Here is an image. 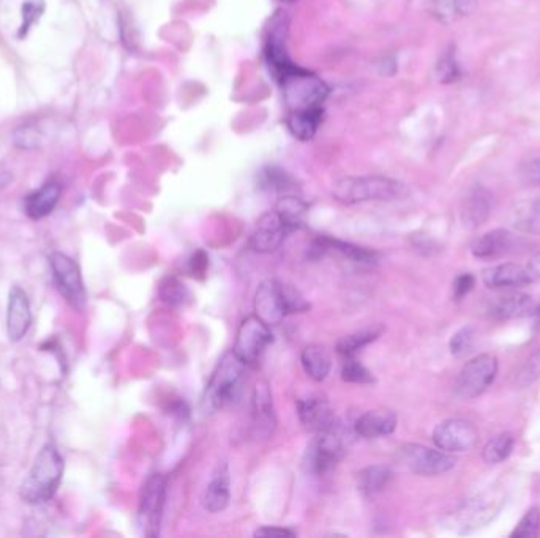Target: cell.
I'll list each match as a JSON object with an SVG mask.
<instances>
[{"instance_id": "cell-23", "label": "cell", "mask_w": 540, "mask_h": 538, "mask_svg": "<svg viewBox=\"0 0 540 538\" xmlns=\"http://www.w3.org/2000/svg\"><path fill=\"white\" fill-rule=\"evenodd\" d=\"M229 470L226 464L218 466L210 478L208 485V490L204 494V509L210 513H218L223 511L229 505L231 501V493H229Z\"/></svg>"}, {"instance_id": "cell-13", "label": "cell", "mask_w": 540, "mask_h": 538, "mask_svg": "<svg viewBox=\"0 0 540 538\" xmlns=\"http://www.w3.org/2000/svg\"><path fill=\"white\" fill-rule=\"evenodd\" d=\"M255 311L258 318L269 325H277L283 321L288 313L284 308L283 296L280 281L267 280L258 288L255 296Z\"/></svg>"}, {"instance_id": "cell-38", "label": "cell", "mask_w": 540, "mask_h": 538, "mask_svg": "<svg viewBox=\"0 0 540 538\" xmlns=\"http://www.w3.org/2000/svg\"><path fill=\"white\" fill-rule=\"evenodd\" d=\"M472 345H474V330L472 327H463L450 339V352L454 357L462 359L466 354H470Z\"/></svg>"}, {"instance_id": "cell-32", "label": "cell", "mask_w": 540, "mask_h": 538, "mask_svg": "<svg viewBox=\"0 0 540 538\" xmlns=\"http://www.w3.org/2000/svg\"><path fill=\"white\" fill-rule=\"evenodd\" d=\"M159 296L161 302H165L168 306H184L190 302V290L187 286L182 283L177 278H165L159 288Z\"/></svg>"}, {"instance_id": "cell-6", "label": "cell", "mask_w": 540, "mask_h": 538, "mask_svg": "<svg viewBox=\"0 0 540 538\" xmlns=\"http://www.w3.org/2000/svg\"><path fill=\"white\" fill-rule=\"evenodd\" d=\"M49 265L57 289L62 294L65 302L71 308L83 311L87 305V292L78 264L63 253H53L49 256Z\"/></svg>"}, {"instance_id": "cell-16", "label": "cell", "mask_w": 540, "mask_h": 538, "mask_svg": "<svg viewBox=\"0 0 540 538\" xmlns=\"http://www.w3.org/2000/svg\"><path fill=\"white\" fill-rule=\"evenodd\" d=\"M493 210V194L484 185H474L462 206V220L468 229H478L487 223Z\"/></svg>"}, {"instance_id": "cell-41", "label": "cell", "mask_w": 540, "mask_h": 538, "mask_svg": "<svg viewBox=\"0 0 540 538\" xmlns=\"http://www.w3.org/2000/svg\"><path fill=\"white\" fill-rule=\"evenodd\" d=\"M209 267V257L202 249L194 251L192 257L188 259V273L193 276V278H200L202 280L206 276Z\"/></svg>"}, {"instance_id": "cell-40", "label": "cell", "mask_w": 540, "mask_h": 538, "mask_svg": "<svg viewBox=\"0 0 540 538\" xmlns=\"http://www.w3.org/2000/svg\"><path fill=\"white\" fill-rule=\"evenodd\" d=\"M438 77L441 83H454L457 81L458 77H462V71L458 67L457 59L455 54L449 51L441 57V61L438 63Z\"/></svg>"}, {"instance_id": "cell-1", "label": "cell", "mask_w": 540, "mask_h": 538, "mask_svg": "<svg viewBox=\"0 0 540 538\" xmlns=\"http://www.w3.org/2000/svg\"><path fill=\"white\" fill-rule=\"evenodd\" d=\"M63 462L54 444H46L38 452L28 476L22 480L20 496L26 504H46L56 494L62 482Z\"/></svg>"}, {"instance_id": "cell-26", "label": "cell", "mask_w": 540, "mask_h": 538, "mask_svg": "<svg viewBox=\"0 0 540 538\" xmlns=\"http://www.w3.org/2000/svg\"><path fill=\"white\" fill-rule=\"evenodd\" d=\"M300 360H302L305 373L308 374V378H312L316 382L326 379L327 374L331 373V365H332L331 354L324 346H307L302 351Z\"/></svg>"}, {"instance_id": "cell-29", "label": "cell", "mask_w": 540, "mask_h": 538, "mask_svg": "<svg viewBox=\"0 0 540 538\" xmlns=\"http://www.w3.org/2000/svg\"><path fill=\"white\" fill-rule=\"evenodd\" d=\"M381 327H378V329H367V330H360L353 335L343 337L337 345V351L345 359H353L357 352L362 351L370 343H373L374 339L381 335Z\"/></svg>"}, {"instance_id": "cell-12", "label": "cell", "mask_w": 540, "mask_h": 538, "mask_svg": "<svg viewBox=\"0 0 540 538\" xmlns=\"http://www.w3.org/2000/svg\"><path fill=\"white\" fill-rule=\"evenodd\" d=\"M291 232L277 210L267 212L258 220L257 228L250 237V247L257 253H274Z\"/></svg>"}, {"instance_id": "cell-46", "label": "cell", "mask_w": 540, "mask_h": 538, "mask_svg": "<svg viewBox=\"0 0 540 538\" xmlns=\"http://www.w3.org/2000/svg\"><path fill=\"white\" fill-rule=\"evenodd\" d=\"M527 267L534 280H536V278H540V253L534 256L533 259L529 261Z\"/></svg>"}, {"instance_id": "cell-27", "label": "cell", "mask_w": 540, "mask_h": 538, "mask_svg": "<svg viewBox=\"0 0 540 538\" xmlns=\"http://www.w3.org/2000/svg\"><path fill=\"white\" fill-rule=\"evenodd\" d=\"M498 499L493 496H482L472 499L470 504L464 505L463 510L460 511V518L463 521V525H470L472 527H479L484 523H488L492 519L493 515H496L499 510Z\"/></svg>"}, {"instance_id": "cell-3", "label": "cell", "mask_w": 540, "mask_h": 538, "mask_svg": "<svg viewBox=\"0 0 540 538\" xmlns=\"http://www.w3.org/2000/svg\"><path fill=\"white\" fill-rule=\"evenodd\" d=\"M278 81L282 84L284 103L290 112L323 110V104L329 97L326 83L316 75L299 67L292 69Z\"/></svg>"}, {"instance_id": "cell-34", "label": "cell", "mask_w": 540, "mask_h": 538, "mask_svg": "<svg viewBox=\"0 0 540 538\" xmlns=\"http://www.w3.org/2000/svg\"><path fill=\"white\" fill-rule=\"evenodd\" d=\"M305 206L304 200H299L296 196H284L283 200L278 202L277 212L283 216L286 224L291 228V231L302 226V218H304Z\"/></svg>"}, {"instance_id": "cell-42", "label": "cell", "mask_w": 540, "mask_h": 538, "mask_svg": "<svg viewBox=\"0 0 540 538\" xmlns=\"http://www.w3.org/2000/svg\"><path fill=\"white\" fill-rule=\"evenodd\" d=\"M521 177L531 185H540V157L528 159L527 163L521 166Z\"/></svg>"}, {"instance_id": "cell-45", "label": "cell", "mask_w": 540, "mask_h": 538, "mask_svg": "<svg viewBox=\"0 0 540 538\" xmlns=\"http://www.w3.org/2000/svg\"><path fill=\"white\" fill-rule=\"evenodd\" d=\"M40 12H42V8H37V5H35V4H32V2H28V4H26V5L22 7V16H24V24H22L21 35L22 32L26 34V32H28L29 26H30V24H32V22L37 20V16H32V14H38L40 13Z\"/></svg>"}, {"instance_id": "cell-43", "label": "cell", "mask_w": 540, "mask_h": 538, "mask_svg": "<svg viewBox=\"0 0 540 538\" xmlns=\"http://www.w3.org/2000/svg\"><path fill=\"white\" fill-rule=\"evenodd\" d=\"M474 288V276L466 273V275L458 276L454 283V296L457 300L463 298L464 296H468Z\"/></svg>"}, {"instance_id": "cell-19", "label": "cell", "mask_w": 540, "mask_h": 538, "mask_svg": "<svg viewBox=\"0 0 540 538\" xmlns=\"http://www.w3.org/2000/svg\"><path fill=\"white\" fill-rule=\"evenodd\" d=\"M253 425L257 428L258 435H263L264 437L272 435V429L275 427L272 392L266 380L257 382L253 390Z\"/></svg>"}, {"instance_id": "cell-8", "label": "cell", "mask_w": 540, "mask_h": 538, "mask_svg": "<svg viewBox=\"0 0 540 538\" xmlns=\"http://www.w3.org/2000/svg\"><path fill=\"white\" fill-rule=\"evenodd\" d=\"M167 499V478L161 474H153L147 478L141 491L139 501V525L146 537H159L163 509Z\"/></svg>"}, {"instance_id": "cell-7", "label": "cell", "mask_w": 540, "mask_h": 538, "mask_svg": "<svg viewBox=\"0 0 540 538\" xmlns=\"http://www.w3.org/2000/svg\"><path fill=\"white\" fill-rule=\"evenodd\" d=\"M498 374V360L492 354H480L470 360L458 373L455 392L464 400H472L492 386Z\"/></svg>"}, {"instance_id": "cell-36", "label": "cell", "mask_w": 540, "mask_h": 538, "mask_svg": "<svg viewBox=\"0 0 540 538\" xmlns=\"http://www.w3.org/2000/svg\"><path fill=\"white\" fill-rule=\"evenodd\" d=\"M280 288H282L284 308H286V313H288V314L308 311L310 304L305 300L304 296H302L292 284L282 283V281H280Z\"/></svg>"}, {"instance_id": "cell-39", "label": "cell", "mask_w": 540, "mask_h": 538, "mask_svg": "<svg viewBox=\"0 0 540 538\" xmlns=\"http://www.w3.org/2000/svg\"><path fill=\"white\" fill-rule=\"evenodd\" d=\"M540 379V349L534 352L531 359H528L527 363L521 368L519 376H517V384L520 388H527L533 386L534 382Z\"/></svg>"}, {"instance_id": "cell-44", "label": "cell", "mask_w": 540, "mask_h": 538, "mask_svg": "<svg viewBox=\"0 0 540 538\" xmlns=\"http://www.w3.org/2000/svg\"><path fill=\"white\" fill-rule=\"evenodd\" d=\"M255 537H296V532L277 526H264L255 532Z\"/></svg>"}, {"instance_id": "cell-18", "label": "cell", "mask_w": 540, "mask_h": 538, "mask_svg": "<svg viewBox=\"0 0 540 538\" xmlns=\"http://www.w3.org/2000/svg\"><path fill=\"white\" fill-rule=\"evenodd\" d=\"M537 310L534 298L523 292H509L506 296L496 297L490 305V314L496 319H520L531 316Z\"/></svg>"}, {"instance_id": "cell-9", "label": "cell", "mask_w": 540, "mask_h": 538, "mask_svg": "<svg viewBox=\"0 0 540 538\" xmlns=\"http://www.w3.org/2000/svg\"><path fill=\"white\" fill-rule=\"evenodd\" d=\"M402 461L417 476L435 477L455 468L457 458L444 450L430 449L421 444H408L400 452Z\"/></svg>"}, {"instance_id": "cell-47", "label": "cell", "mask_w": 540, "mask_h": 538, "mask_svg": "<svg viewBox=\"0 0 540 538\" xmlns=\"http://www.w3.org/2000/svg\"><path fill=\"white\" fill-rule=\"evenodd\" d=\"M280 2H283V4H292V2H296V0H280Z\"/></svg>"}, {"instance_id": "cell-31", "label": "cell", "mask_w": 540, "mask_h": 538, "mask_svg": "<svg viewBox=\"0 0 540 538\" xmlns=\"http://www.w3.org/2000/svg\"><path fill=\"white\" fill-rule=\"evenodd\" d=\"M513 445H515V437L511 433H503L492 441L487 442V445L482 452V458L487 464H499L506 461L507 458L512 453Z\"/></svg>"}, {"instance_id": "cell-28", "label": "cell", "mask_w": 540, "mask_h": 538, "mask_svg": "<svg viewBox=\"0 0 540 538\" xmlns=\"http://www.w3.org/2000/svg\"><path fill=\"white\" fill-rule=\"evenodd\" d=\"M392 470L388 466H370L357 474V488L365 497L378 496L392 482Z\"/></svg>"}, {"instance_id": "cell-5", "label": "cell", "mask_w": 540, "mask_h": 538, "mask_svg": "<svg viewBox=\"0 0 540 538\" xmlns=\"http://www.w3.org/2000/svg\"><path fill=\"white\" fill-rule=\"evenodd\" d=\"M245 363L231 351L223 355L209 382L204 403L209 411H218L226 406L236 396L237 388L242 379Z\"/></svg>"}, {"instance_id": "cell-35", "label": "cell", "mask_w": 540, "mask_h": 538, "mask_svg": "<svg viewBox=\"0 0 540 538\" xmlns=\"http://www.w3.org/2000/svg\"><path fill=\"white\" fill-rule=\"evenodd\" d=\"M540 532V510L537 507H533L523 515L520 519L519 525L513 529L511 537L512 538H533L537 537Z\"/></svg>"}, {"instance_id": "cell-15", "label": "cell", "mask_w": 540, "mask_h": 538, "mask_svg": "<svg viewBox=\"0 0 540 538\" xmlns=\"http://www.w3.org/2000/svg\"><path fill=\"white\" fill-rule=\"evenodd\" d=\"M300 423L313 433L329 428L335 421L333 409L324 395L312 394L298 401Z\"/></svg>"}, {"instance_id": "cell-4", "label": "cell", "mask_w": 540, "mask_h": 538, "mask_svg": "<svg viewBox=\"0 0 540 538\" xmlns=\"http://www.w3.org/2000/svg\"><path fill=\"white\" fill-rule=\"evenodd\" d=\"M347 449V433L335 420L329 428L316 433V439L307 452V469L315 476H324L337 466Z\"/></svg>"}, {"instance_id": "cell-10", "label": "cell", "mask_w": 540, "mask_h": 538, "mask_svg": "<svg viewBox=\"0 0 540 538\" xmlns=\"http://www.w3.org/2000/svg\"><path fill=\"white\" fill-rule=\"evenodd\" d=\"M272 343V331L269 325L263 322L258 316L243 319L242 324L237 330L236 343L233 352L245 365L257 363L263 355L266 347Z\"/></svg>"}, {"instance_id": "cell-33", "label": "cell", "mask_w": 540, "mask_h": 538, "mask_svg": "<svg viewBox=\"0 0 540 538\" xmlns=\"http://www.w3.org/2000/svg\"><path fill=\"white\" fill-rule=\"evenodd\" d=\"M515 226L533 232V234H540V200H528L520 204L515 210Z\"/></svg>"}, {"instance_id": "cell-11", "label": "cell", "mask_w": 540, "mask_h": 538, "mask_svg": "<svg viewBox=\"0 0 540 538\" xmlns=\"http://www.w3.org/2000/svg\"><path fill=\"white\" fill-rule=\"evenodd\" d=\"M479 431L471 421L449 419L438 425L433 431V442L438 449L447 453H463L476 447Z\"/></svg>"}, {"instance_id": "cell-22", "label": "cell", "mask_w": 540, "mask_h": 538, "mask_svg": "<svg viewBox=\"0 0 540 538\" xmlns=\"http://www.w3.org/2000/svg\"><path fill=\"white\" fill-rule=\"evenodd\" d=\"M312 249L318 256L326 253V251H335V253H339V255L347 257L353 263L374 264L380 259V255L373 249L357 247V245L349 242H341V240L331 239V237H319L313 243Z\"/></svg>"}, {"instance_id": "cell-14", "label": "cell", "mask_w": 540, "mask_h": 538, "mask_svg": "<svg viewBox=\"0 0 540 538\" xmlns=\"http://www.w3.org/2000/svg\"><path fill=\"white\" fill-rule=\"evenodd\" d=\"M32 325V311L29 297L20 286H14L10 290L7 308L8 338L13 343L21 341L28 335Z\"/></svg>"}, {"instance_id": "cell-25", "label": "cell", "mask_w": 540, "mask_h": 538, "mask_svg": "<svg viewBox=\"0 0 540 538\" xmlns=\"http://www.w3.org/2000/svg\"><path fill=\"white\" fill-rule=\"evenodd\" d=\"M324 110H299L290 112L288 128L299 141H310L315 138L319 126L323 124Z\"/></svg>"}, {"instance_id": "cell-20", "label": "cell", "mask_w": 540, "mask_h": 538, "mask_svg": "<svg viewBox=\"0 0 540 538\" xmlns=\"http://www.w3.org/2000/svg\"><path fill=\"white\" fill-rule=\"evenodd\" d=\"M62 187L56 180H51L45 183L40 190L29 194L24 200V212L30 220H42L56 208L57 202L61 200Z\"/></svg>"}, {"instance_id": "cell-24", "label": "cell", "mask_w": 540, "mask_h": 538, "mask_svg": "<svg viewBox=\"0 0 540 538\" xmlns=\"http://www.w3.org/2000/svg\"><path fill=\"white\" fill-rule=\"evenodd\" d=\"M513 237L504 229H495L482 235L472 245V255L478 259H496L511 251Z\"/></svg>"}, {"instance_id": "cell-2", "label": "cell", "mask_w": 540, "mask_h": 538, "mask_svg": "<svg viewBox=\"0 0 540 538\" xmlns=\"http://www.w3.org/2000/svg\"><path fill=\"white\" fill-rule=\"evenodd\" d=\"M408 193L398 180L382 175L345 177L333 185V198L341 204H360L368 200H402Z\"/></svg>"}, {"instance_id": "cell-30", "label": "cell", "mask_w": 540, "mask_h": 538, "mask_svg": "<svg viewBox=\"0 0 540 538\" xmlns=\"http://www.w3.org/2000/svg\"><path fill=\"white\" fill-rule=\"evenodd\" d=\"M474 0H431V10L439 21L452 22L471 13Z\"/></svg>"}, {"instance_id": "cell-37", "label": "cell", "mask_w": 540, "mask_h": 538, "mask_svg": "<svg viewBox=\"0 0 540 538\" xmlns=\"http://www.w3.org/2000/svg\"><path fill=\"white\" fill-rule=\"evenodd\" d=\"M341 378L349 384H372L373 376L368 371L367 368L360 365L359 362L353 359H348L347 363L341 370Z\"/></svg>"}, {"instance_id": "cell-17", "label": "cell", "mask_w": 540, "mask_h": 538, "mask_svg": "<svg viewBox=\"0 0 540 538\" xmlns=\"http://www.w3.org/2000/svg\"><path fill=\"white\" fill-rule=\"evenodd\" d=\"M534 278L528 267L520 264L506 263L493 265L490 269L482 272V281L490 289H511L521 288L531 283Z\"/></svg>"}, {"instance_id": "cell-21", "label": "cell", "mask_w": 540, "mask_h": 538, "mask_svg": "<svg viewBox=\"0 0 540 538\" xmlns=\"http://www.w3.org/2000/svg\"><path fill=\"white\" fill-rule=\"evenodd\" d=\"M398 419L392 411L374 409L368 411L356 421V433L365 439H376L392 435L397 429Z\"/></svg>"}]
</instances>
